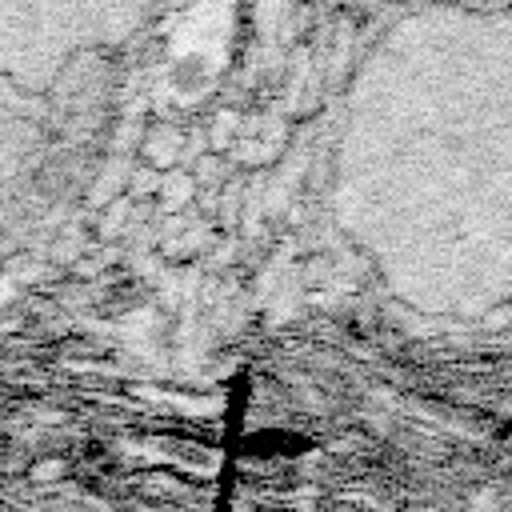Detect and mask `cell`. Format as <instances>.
Returning a JSON list of instances; mask_svg holds the SVG:
<instances>
[{"label":"cell","mask_w":512,"mask_h":512,"mask_svg":"<svg viewBox=\"0 0 512 512\" xmlns=\"http://www.w3.org/2000/svg\"><path fill=\"white\" fill-rule=\"evenodd\" d=\"M160 192H164V208H180V204L192 200L196 180H192L188 172H168V176L160 180Z\"/></svg>","instance_id":"3"},{"label":"cell","mask_w":512,"mask_h":512,"mask_svg":"<svg viewBox=\"0 0 512 512\" xmlns=\"http://www.w3.org/2000/svg\"><path fill=\"white\" fill-rule=\"evenodd\" d=\"M144 156H148L156 168H168V164L180 156V132H172V128H156V132L148 136V144H144Z\"/></svg>","instance_id":"2"},{"label":"cell","mask_w":512,"mask_h":512,"mask_svg":"<svg viewBox=\"0 0 512 512\" xmlns=\"http://www.w3.org/2000/svg\"><path fill=\"white\" fill-rule=\"evenodd\" d=\"M360 8H372V12H388L396 4H412V0H352ZM460 4H496V8H512V0H460Z\"/></svg>","instance_id":"4"},{"label":"cell","mask_w":512,"mask_h":512,"mask_svg":"<svg viewBox=\"0 0 512 512\" xmlns=\"http://www.w3.org/2000/svg\"><path fill=\"white\" fill-rule=\"evenodd\" d=\"M440 68L380 32L356 68L332 208L388 292L428 316L512 300V8L412 0Z\"/></svg>","instance_id":"1"}]
</instances>
